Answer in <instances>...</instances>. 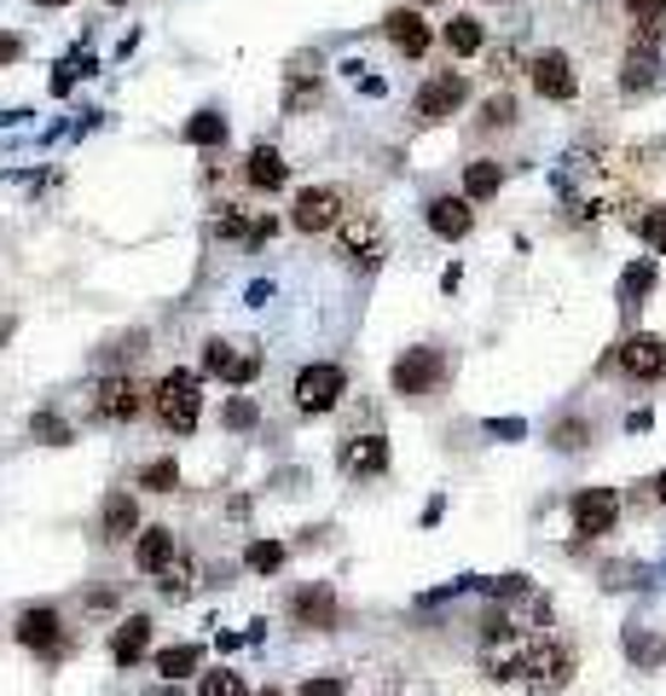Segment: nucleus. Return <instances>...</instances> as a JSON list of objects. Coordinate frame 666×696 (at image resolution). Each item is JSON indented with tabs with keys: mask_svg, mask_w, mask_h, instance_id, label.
<instances>
[{
	"mask_svg": "<svg viewBox=\"0 0 666 696\" xmlns=\"http://www.w3.org/2000/svg\"><path fill=\"white\" fill-rule=\"evenodd\" d=\"M151 413H157V424H163V430L192 436V430H197V377H192V372H169L163 384L151 389Z\"/></svg>",
	"mask_w": 666,
	"mask_h": 696,
	"instance_id": "f257e3e1",
	"label": "nucleus"
},
{
	"mask_svg": "<svg viewBox=\"0 0 666 696\" xmlns=\"http://www.w3.org/2000/svg\"><path fill=\"white\" fill-rule=\"evenodd\" d=\"M441 377H447L441 349H406L395 361V372H388V384H395V395H406V400H429L434 389H441Z\"/></svg>",
	"mask_w": 666,
	"mask_h": 696,
	"instance_id": "f03ea898",
	"label": "nucleus"
},
{
	"mask_svg": "<svg viewBox=\"0 0 666 696\" xmlns=\"http://www.w3.org/2000/svg\"><path fill=\"white\" fill-rule=\"evenodd\" d=\"M609 366L632 384H660L666 377V336H649V331H632L626 343L609 354Z\"/></svg>",
	"mask_w": 666,
	"mask_h": 696,
	"instance_id": "7ed1b4c3",
	"label": "nucleus"
},
{
	"mask_svg": "<svg viewBox=\"0 0 666 696\" xmlns=\"http://www.w3.org/2000/svg\"><path fill=\"white\" fill-rule=\"evenodd\" d=\"M140 407H146V389L133 384L128 372L99 377L94 395H87V413H94L99 424H133V418H140Z\"/></svg>",
	"mask_w": 666,
	"mask_h": 696,
	"instance_id": "20e7f679",
	"label": "nucleus"
},
{
	"mask_svg": "<svg viewBox=\"0 0 666 696\" xmlns=\"http://www.w3.org/2000/svg\"><path fill=\"white\" fill-rule=\"evenodd\" d=\"M568 673H573V656H568L562 644L527 639V650H522V679H527V685H534V690H562Z\"/></svg>",
	"mask_w": 666,
	"mask_h": 696,
	"instance_id": "39448f33",
	"label": "nucleus"
},
{
	"mask_svg": "<svg viewBox=\"0 0 666 696\" xmlns=\"http://www.w3.org/2000/svg\"><path fill=\"white\" fill-rule=\"evenodd\" d=\"M342 215L348 210H342L336 186H308V192H296V204H290V227L296 233H331Z\"/></svg>",
	"mask_w": 666,
	"mask_h": 696,
	"instance_id": "423d86ee",
	"label": "nucleus"
},
{
	"mask_svg": "<svg viewBox=\"0 0 666 696\" xmlns=\"http://www.w3.org/2000/svg\"><path fill=\"white\" fill-rule=\"evenodd\" d=\"M342 389H348V377H342V366L319 361V366H302V377H296V407L302 413H331Z\"/></svg>",
	"mask_w": 666,
	"mask_h": 696,
	"instance_id": "0eeeda50",
	"label": "nucleus"
},
{
	"mask_svg": "<svg viewBox=\"0 0 666 696\" xmlns=\"http://www.w3.org/2000/svg\"><path fill=\"white\" fill-rule=\"evenodd\" d=\"M342 256H348L354 267H377L383 261V221L372 210L342 215Z\"/></svg>",
	"mask_w": 666,
	"mask_h": 696,
	"instance_id": "6e6552de",
	"label": "nucleus"
},
{
	"mask_svg": "<svg viewBox=\"0 0 666 696\" xmlns=\"http://www.w3.org/2000/svg\"><path fill=\"white\" fill-rule=\"evenodd\" d=\"M614 516H620V493H614V488H586V493H573V534H580V540L609 534Z\"/></svg>",
	"mask_w": 666,
	"mask_h": 696,
	"instance_id": "1a4fd4ad",
	"label": "nucleus"
},
{
	"mask_svg": "<svg viewBox=\"0 0 666 696\" xmlns=\"http://www.w3.org/2000/svg\"><path fill=\"white\" fill-rule=\"evenodd\" d=\"M203 372H210V377H226V384H249V377L261 372V354L210 336V343H203Z\"/></svg>",
	"mask_w": 666,
	"mask_h": 696,
	"instance_id": "9d476101",
	"label": "nucleus"
},
{
	"mask_svg": "<svg viewBox=\"0 0 666 696\" xmlns=\"http://www.w3.org/2000/svg\"><path fill=\"white\" fill-rule=\"evenodd\" d=\"M464 99H470V82L458 76V71H441V76H429V82L418 87V117H423V122H447Z\"/></svg>",
	"mask_w": 666,
	"mask_h": 696,
	"instance_id": "9b49d317",
	"label": "nucleus"
},
{
	"mask_svg": "<svg viewBox=\"0 0 666 696\" xmlns=\"http://www.w3.org/2000/svg\"><path fill=\"white\" fill-rule=\"evenodd\" d=\"M527 76H534V94L539 99H573L580 94V76H573V58L568 53H539L534 64H527Z\"/></svg>",
	"mask_w": 666,
	"mask_h": 696,
	"instance_id": "f8f14e48",
	"label": "nucleus"
},
{
	"mask_svg": "<svg viewBox=\"0 0 666 696\" xmlns=\"http://www.w3.org/2000/svg\"><path fill=\"white\" fill-rule=\"evenodd\" d=\"M18 644L35 650V656H58V650H64V615L47 610V603L24 610V615H18Z\"/></svg>",
	"mask_w": 666,
	"mask_h": 696,
	"instance_id": "ddd939ff",
	"label": "nucleus"
},
{
	"mask_svg": "<svg viewBox=\"0 0 666 696\" xmlns=\"http://www.w3.org/2000/svg\"><path fill=\"white\" fill-rule=\"evenodd\" d=\"M290 621L302 627V633H331L336 627V592L331 587H302L290 598Z\"/></svg>",
	"mask_w": 666,
	"mask_h": 696,
	"instance_id": "4468645a",
	"label": "nucleus"
},
{
	"mask_svg": "<svg viewBox=\"0 0 666 696\" xmlns=\"http://www.w3.org/2000/svg\"><path fill=\"white\" fill-rule=\"evenodd\" d=\"M655 82H660V53H655V41H649V35H632L626 64H620V87H626V94H649Z\"/></svg>",
	"mask_w": 666,
	"mask_h": 696,
	"instance_id": "2eb2a0df",
	"label": "nucleus"
},
{
	"mask_svg": "<svg viewBox=\"0 0 666 696\" xmlns=\"http://www.w3.org/2000/svg\"><path fill=\"white\" fill-rule=\"evenodd\" d=\"M470 227H475V204H470V197H452V192L429 197V233L434 238H470Z\"/></svg>",
	"mask_w": 666,
	"mask_h": 696,
	"instance_id": "dca6fc26",
	"label": "nucleus"
},
{
	"mask_svg": "<svg viewBox=\"0 0 666 696\" xmlns=\"http://www.w3.org/2000/svg\"><path fill=\"white\" fill-rule=\"evenodd\" d=\"M383 35L395 41L406 58H423V53H429V24H423L418 7H395V12L383 18Z\"/></svg>",
	"mask_w": 666,
	"mask_h": 696,
	"instance_id": "f3484780",
	"label": "nucleus"
},
{
	"mask_svg": "<svg viewBox=\"0 0 666 696\" xmlns=\"http://www.w3.org/2000/svg\"><path fill=\"white\" fill-rule=\"evenodd\" d=\"M244 181L256 186V192H279V186L290 181V163H284V157L272 151V146H256V151L244 157Z\"/></svg>",
	"mask_w": 666,
	"mask_h": 696,
	"instance_id": "a211bd4d",
	"label": "nucleus"
},
{
	"mask_svg": "<svg viewBox=\"0 0 666 696\" xmlns=\"http://www.w3.org/2000/svg\"><path fill=\"white\" fill-rule=\"evenodd\" d=\"M133 528H140V511H133V500H128V493H110V500L99 505V540L105 546H122Z\"/></svg>",
	"mask_w": 666,
	"mask_h": 696,
	"instance_id": "6ab92c4d",
	"label": "nucleus"
},
{
	"mask_svg": "<svg viewBox=\"0 0 666 696\" xmlns=\"http://www.w3.org/2000/svg\"><path fill=\"white\" fill-rule=\"evenodd\" d=\"M133 564H140L146 575L174 569V528H146L140 540H133Z\"/></svg>",
	"mask_w": 666,
	"mask_h": 696,
	"instance_id": "aec40b11",
	"label": "nucleus"
},
{
	"mask_svg": "<svg viewBox=\"0 0 666 696\" xmlns=\"http://www.w3.org/2000/svg\"><path fill=\"white\" fill-rule=\"evenodd\" d=\"M146 644H151V621L146 615H128L117 633H110V656H117V667H133L146 656Z\"/></svg>",
	"mask_w": 666,
	"mask_h": 696,
	"instance_id": "412c9836",
	"label": "nucleus"
},
{
	"mask_svg": "<svg viewBox=\"0 0 666 696\" xmlns=\"http://www.w3.org/2000/svg\"><path fill=\"white\" fill-rule=\"evenodd\" d=\"M342 464H348V477H377V470L388 464V441L383 436H354V447L342 453Z\"/></svg>",
	"mask_w": 666,
	"mask_h": 696,
	"instance_id": "4be33fe9",
	"label": "nucleus"
},
{
	"mask_svg": "<svg viewBox=\"0 0 666 696\" xmlns=\"http://www.w3.org/2000/svg\"><path fill=\"white\" fill-rule=\"evenodd\" d=\"M504 186V163H493V157H481V163L464 169V197L470 204H481V197H493Z\"/></svg>",
	"mask_w": 666,
	"mask_h": 696,
	"instance_id": "5701e85b",
	"label": "nucleus"
},
{
	"mask_svg": "<svg viewBox=\"0 0 666 696\" xmlns=\"http://www.w3.org/2000/svg\"><path fill=\"white\" fill-rule=\"evenodd\" d=\"M481 41H487V30H481V18H470V12H458L447 24V53H458V58L481 53Z\"/></svg>",
	"mask_w": 666,
	"mask_h": 696,
	"instance_id": "b1692460",
	"label": "nucleus"
},
{
	"mask_svg": "<svg viewBox=\"0 0 666 696\" xmlns=\"http://www.w3.org/2000/svg\"><path fill=\"white\" fill-rule=\"evenodd\" d=\"M655 290V261H632L620 274V308H643V297Z\"/></svg>",
	"mask_w": 666,
	"mask_h": 696,
	"instance_id": "393cba45",
	"label": "nucleus"
},
{
	"mask_svg": "<svg viewBox=\"0 0 666 696\" xmlns=\"http://www.w3.org/2000/svg\"><path fill=\"white\" fill-rule=\"evenodd\" d=\"M626 18H632L637 35L660 41V30H666V0H626Z\"/></svg>",
	"mask_w": 666,
	"mask_h": 696,
	"instance_id": "a878e982",
	"label": "nucleus"
},
{
	"mask_svg": "<svg viewBox=\"0 0 666 696\" xmlns=\"http://www.w3.org/2000/svg\"><path fill=\"white\" fill-rule=\"evenodd\" d=\"M197 662H203V650H197V644H174V650H163V656H157V673H163V679L174 685V679H186Z\"/></svg>",
	"mask_w": 666,
	"mask_h": 696,
	"instance_id": "bb28decb",
	"label": "nucleus"
},
{
	"mask_svg": "<svg viewBox=\"0 0 666 696\" xmlns=\"http://www.w3.org/2000/svg\"><path fill=\"white\" fill-rule=\"evenodd\" d=\"M226 140V117L221 110H197V117L186 122V146H221Z\"/></svg>",
	"mask_w": 666,
	"mask_h": 696,
	"instance_id": "cd10ccee",
	"label": "nucleus"
},
{
	"mask_svg": "<svg viewBox=\"0 0 666 696\" xmlns=\"http://www.w3.org/2000/svg\"><path fill=\"white\" fill-rule=\"evenodd\" d=\"M197 696H244V679H238L233 667H215V673H203Z\"/></svg>",
	"mask_w": 666,
	"mask_h": 696,
	"instance_id": "c85d7f7f",
	"label": "nucleus"
},
{
	"mask_svg": "<svg viewBox=\"0 0 666 696\" xmlns=\"http://www.w3.org/2000/svg\"><path fill=\"white\" fill-rule=\"evenodd\" d=\"M180 482V470H174V459H151L146 470H140V488H151V493H169Z\"/></svg>",
	"mask_w": 666,
	"mask_h": 696,
	"instance_id": "c756f323",
	"label": "nucleus"
},
{
	"mask_svg": "<svg viewBox=\"0 0 666 696\" xmlns=\"http://www.w3.org/2000/svg\"><path fill=\"white\" fill-rule=\"evenodd\" d=\"M319 99V76L308 82V71H290V94H284V110H308Z\"/></svg>",
	"mask_w": 666,
	"mask_h": 696,
	"instance_id": "7c9ffc66",
	"label": "nucleus"
},
{
	"mask_svg": "<svg viewBox=\"0 0 666 696\" xmlns=\"http://www.w3.org/2000/svg\"><path fill=\"white\" fill-rule=\"evenodd\" d=\"M516 122V99L511 94H493L487 105H481V128H511Z\"/></svg>",
	"mask_w": 666,
	"mask_h": 696,
	"instance_id": "2f4dec72",
	"label": "nucleus"
},
{
	"mask_svg": "<svg viewBox=\"0 0 666 696\" xmlns=\"http://www.w3.org/2000/svg\"><path fill=\"white\" fill-rule=\"evenodd\" d=\"M244 564L256 569V575H272V569L284 564V546H279V540H256V546H249V557H244Z\"/></svg>",
	"mask_w": 666,
	"mask_h": 696,
	"instance_id": "473e14b6",
	"label": "nucleus"
},
{
	"mask_svg": "<svg viewBox=\"0 0 666 696\" xmlns=\"http://www.w3.org/2000/svg\"><path fill=\"white\" fill-rule=\"evenodd\" d=\"M637 233H643V244H649V250H660V256H666V210L637 215Z\"/></svg>",
	"mask_w": 666,
	"mask_h": 696,
	"instance_id": "72a5a7b5",
	"label": "nucleus"
},
{
	"mask_svg": "<svg viewBox=\"0 0 666 696\" xmlns=\"http://www.w3.org/2000/svg\"><path fill=\"white\" fill-rule=\"evenodd\" d=\"M226 430H249V424H256L261 413H256V400H249V395H238V400H226Z\"/></svg>",
	"mask_w": 666,
	"mask_h": 696,
	"instance_id": "f704fd0d",
	"label": "nucleus"
},
{
	"mask_svg": "<svg viewBox=\"0 0 666 696\" xmlns=\"http://www.w3.org/2000/svg\"><path fill=\"white\" fill-rule=\"evenodd\" d=\"M35 436H41V441H53V447H64V441H71V424L53 418V413H41V418H35Z\"/></svg>",
	"mask_w": 666,
	"mask_h": 696,
	"instance_id": "c9c22d12",
	"label": "nucleus"
},
{
	"mask_svg": "<svg viewBox=\"0 0 666 696\" xmlns=\"http://www.w3.org/2000/svg\"><path fill=\"white\" fill-rule=\"evenodd\" d=\"M348 690V679H336V673H325V679H308L302 685V696H342Z\"/></svg>",
	"mask_w": 666,
	"mask_h": 696,
	"instance_id": "e433bc0d",
	"label": "nucleus"
},
{
	"mask_svg": "<svg viewBox=\"0 0 666 696\" xmlns=\"http://www.w3.org/2000/svg\"><path fill=\"white\" fill-rule=\"evenodd\" d=\"M557 447H568V453H580V447H586V424H562V430H557Z\"/></svg>",
	"mask_w": 666,
	"mask_h": 696,
	"instance_id": "4c0bfd02",
	"label": "nucleus"
},
{
	"mask_svg": "<svg viewBox=\"0 0 666 696\" xmlns=\"http://www.w3.org/2000/svg\"><path fill=\"white\" fill-rule=\"evenodd\" d=\"M649 500H655V505H666V470H660V477L649 482Z\"/></svg>",
	"mask_w": 666,
	"mask_h": 696,
	"instance_id": "58836bf2",
	"label": "nucleus"
},
{
	"mask_svg": "<svg viewBox=\"0 0 666 696\" xmlns=\"http://www.w3.org/2000/svg\"><path fill=\"white\" fill-rule=\"evenodd\" d=\"M12 58H18V41H12V35H0V64H12Z\"/></svg>",
	"mask_w": 666,
	"mask_h": 696,
	"instance_id": "ea45409f",
	"label": "nucleus"
},
{
	"mask_svg": "<svg viewBox=\"0 0 666 696\" xmlns=\"http://www.w3.org/2000/svg\"><path fill=\"white\" fill-rule=\"evenodd\" d=\"M35 7H71V0H35Z\"/></svg>",
	"mask_w": 666,
	"mask_h": 696,
	"instance_id": "a19ab883",
	"label": "nucleus"
},
{
	"mask_svg": "<svg viewBox=\"0 0 666 696\" xmlns=\"http://www.w3.org/2000/svg\"><path fill=\"white\" fill-rule=\"evenodd\" d=\"M261 696H284V690H261Z\"/></svg>",
	"mask_w": 666,
	"mask_h": 696,
	"instance_id": "79ce46f5",
	"label": "nucleus"
},
{
	"mask_svg": "<svg viewBox=\"0 0 666 696\" xmlns=\"http://www.w3.org/2000/svg\"><path fill=\"white\" fill-rule=\"evenodd\" d=\"M418 7H434V0H418Z\"/></svg>",
	"mask_w": 666,
	"mask_h": 696,
	"instance_id": "37998d69",
	"label": "nucleus"
},
{
	"mask_svg": "<svg viewBox=\"0 0 666 696\" xmlns=\"http://www.w3.org/2000/svg\"><path fill=\"white\" fill-rule=\"evenodd\" d=\"M110 7H122V0H110Z\"/></svg>",
	"mask_w": 666,
	"mask_h": 696,
	"instance_id": "c03bdc74",
	"label": "nucleus"
}]
</instances>
